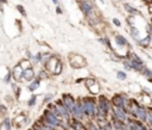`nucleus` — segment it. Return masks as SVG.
<instances>
[{
    "mask_svg": "<svg viewBox=\"0 0 152 130\" xmlns=\"http://www.w3.org/2000/svg\"><path fill=\"white\" fill-rule=\"evenodd\" d=\"M26 58H28L30 61L33 58V55H32V52H31V51H27V52H26Z\"/></svg>",
    "mask_w": 152,
    "mask_h": 130,
    "instance_id": "f704fd0d",
    "label": "nucleus"
},
{
    "mask_svg": "<svg viewBox=\"0 0 152 130\" xmlns=\"http://www.w3.org/2000/svg\"><path fill=\"white\" fill-rule=\"evenodd\" d=\"M145 1H151V0H145Z\"/></svg>",
    "mask_w": 152,
    "mask_h": 130,
    "instance_id": "ea45409f",
    "label": "nucleus"
},
{
    "mask_svg": "<svg viewBox=\"0 0 152 130\" xmlns=\"http://www.w3.org/2000/svg\"><path fill=\"white\" fill-rule=\"evenodd\" d=\"M11 88H12V92L14 94V98L15 99H19L20 97V93H21V87L18 85V82H11Z\"/></svg>",
    "mask_w": 152,
    "mask_h": 130,
    "instance_id": "a211bd4d",
    "label": "nucleus"
},
{
    "mask_svg": "<svg viewBox=\"0 0 152 130\" xmlns=\"http://www.w3.org/2000/svg\"><path fill=\"white\" fill-rule=\"evenodd\" d=\"M12 78L14 80V82H20L23 81V68L17 63L13 69H12Z\"/></svg>",
    "mask_w": 152,
    "mask_h": 130,
    "instance_id": "f8f14e48",
    "label": "nucleus"
},
{
    "mask_svg": "<svg viewBox=\"0 0 152 130\" xmlns=\"http://www.w3.org/2000/svg\"><path fill=\"white\" fill-rule=\"evenodd\" d=\"M39 119L43 120V122H45L46 124H49V125L56 128V129L62 128V129H64V130H65V129L68 130V125L64 124V119L58 118V117H57L52 111H50L49 109H45V110L43 111V114H42V117H40Z\"/></svg>",
    "mask_w": 152,
    "mask_h": 130,
    "instance_id": "f03ea898",
    "label": "nucleus"
},
{
    "mask_svg": "<svg viewBox=\"0 0 152 130\" xmlns=\"http://www.w3.org/2000/svg\"><path fill=\"white\" fill-rule=\"evenodd\" d=\"M126 122H127V125H128V130H147V128L144 125V123L138 120L137 118L134 119V118L128 117Z\"/></svg>",
    "mask_w": 152,
    "mask_h": 130,
    "instance_id": "1a4fd4ad",
    "label": "nucleus"
},
{
    "mask_svg": "<svg viewBox=\"0 0 152 130\" xmlns=\"http://www.w3.org/2000/svg\"><path fill=\"white\" fill-rule=\"evenodd\" d=\"M78 7L82 11V13L84 14V17H89L91 16L94 12H96V7L93 2V0H82L78 1Z\"/></svg>",
    "mask_w": 152,
    "mask_h": 130,
    "instance_id": "0eeeda50",
    "label": "nucleus"
},
{
    "mask_svg": "<svg viewBox=\"0 0 152 130\" xmlns=\"http://www.w3.org/2000/svg\"><path fill=\"white\" fill-rule=\"evenodd\" d=\"M62 72H63V63H62V61L59 60V61L57 62L56 67H55V70H53V75H59Z\"/></svg>",
    "mask_w": 152,
    "mask_h": 130,
    "instance_id": "393cba45",
    "label": "nucleus"
},
{
    "mask_svg": "<svg viewBox=\"0 0 152 130\" xmlns=\"http://www.w3.org/2000/svg\"><path fill=\"white\" fill-rule=\"evenodd\" d=\"M82 109L84 118L87 119H94L96 116L97 110V101L95 95H84L82 97Z\"/></svg>",
    "mask_w": 152,
    "mask_h": 130,
    "instance_id": "f257e3e1",
    "label": "nucleus"
},
{
    "mask_svg": "<svg viewBox=\"0 0 152 130\" xmlns=\"http://www.w3.org/2000/svg\"><path fill=\"white\" fill-rule=\"evenodd\" d=\"M15 8H17V11H18L23 17H26V11H25V8H24L23 5H17Z\"/></svg>",
    "mask_w": 152,
    "mask_h": 130,
    "instance_id": "7c9ffc66",
    "label": "nucleus"
},
{
    "mask_svg": "<svg viewBox=\"0 0 152 130\" xmlns=\"http://www.w3.org/2000/svg\"><path fill=\"white\" fill-rule=\"evenodd\" d=\"M55 104H56V106H57V109H58V111H59V113L62 114V117L64 118V120H68L70 117H71V113H70V111L66 109V106L63 104V101H62V99L59 98V99H57V100H55L53 101Z\"/></svg>",
    "mask_w": 152,
    "mask_h": 130,
    "instance_id": "9b49d317",
    "label": "nucleus"
},
{
    "mask_svg": "<svg viewBox=\"0 0 152 130\" xmlns=\"http://www.w3.org/2000/svg\"><path fill=\"white\" fill-rule=\"evenodd\" d=\"M48 72L43 68V69H40L39 72H38V79H40V80H44V79H46L48 78Z\"/></svg>",
    "mask_w": 152,
    "mask_h": 130,
    "instance_id": "c85d7f7f",
    "label": "nucleus"
},
{
    "mask_svg": "<svg viewBox=\"0 0 152 130\" xmlns=\"http://www.w3.org/2000/svg\"><path fill=\"white\" fill-rule=\"evenodd\" d=\"M114 42H115V44H116L119 48L129 47V44H128V41L126 39V37H124L122 35H119V33L114 35Z\"/></svg>",
    "mask_w": 152,
    "mask_h": 130,
    "instance_id": "4468645a",
    "label": "nucleus"
},
{
    "mask_svg": "<svg viewBox=\"0 0 152 130\" xmlns=\"http://www.w3.org/2000/svg\"><path fill=\"white\" fill-rule=\"evenodd\" d=\"M18 64L23 68V70H24V69H27V68H30V67H32V62H31L28 58H26V57H25V58H21V60L18 62Z\"/></svg>",
    "mask_w": 152,
    "mask_h": 130,
    "instance_id": "412c9836",
    "label": "nucleus"
},
{
    "mask_svg": "<svg viewBox=\"0 0 152 130\" xmlns=\"http://www.w3.org/2000/svg\"><path fill=\"white\" fill-rule=\"evenodd\" d=\"M68 61H69V64H70L72 68H76V69L87 67V61H86V58H84L82 55L76 54V52H70V54L68 55Z\"/></svg>",
    "mask_w": 152,
    "mask_h": 130,
    "instance_id": "39448f33",
    "label": "nucleus"
},
{
    "mask_svg": "<svg viewBox=\"0 0 152 130\" xmlns=\"http://www.w3.org/2000/svg\"><path fill=\"white\" fill-rule=\"evenodd\" d=\"M124 7H125V10H126L131 16H140V12H139L137 8H134L133 6H131V5H128V4H125Z\"/></svg>",
    "mask_w": 152,
    "mask_h": 130,
    "instance_id": "aec40b11",
    "label": "nucleus"
},
{
    "mask_svg": "<svg viewBox=\"0 0 152 130\" xmlns=\"http://www.w3.org/2000/svg\"><path fill=\"white\" fill-rule=\"evenodd\" d=\"M43 57H44V52H42V51H38V52H36L34 55H33V58L31 60V62L32 63H42V61H43Z\"/></svg>",
    "mask_w": 152,
    "mask_h": 130,
    "instance_id": "4be33fe9",
    "label": "nucleus"
},
{
    "mask_svg": "<svg viewBox=\"0 0 152 130\" xmlns=\"http://www.w3.org/2000/svg\"><path fill=\"white\" fill-rule=\"evenodd\" d=\"M2 125L5 128V130H11V126H12V120L10 118H5L4 122H2Z\"/></svg>",
    "mask_w": 152,
    "mask_h": 130,
    "instance_id": "cd10ccee",
    "label": "nucleus"
},
{
    "mask_svg": "<svg viewBox=\"0 0 152 130\" xmlns=\"http://www.w3.org/2000/svg\"><path fill=\"white\" fill-rule=\"evenodd\" d=\"M36 78H37V76H36V73H34L33 67H30V68L23 70V80H24V81L30 82V81H32V80L36 79Z\"/></svg>",
    "mask_w": 152,
    "mask_h": 130,
    "instance_id": "ddd939ff",
    "label": "nucleus"
},
{
    "mask_svg": "<svg viewBox=\"0 0 152 130\" xmlns=\"http://www.w3.org/2000/svg\"><path fill=\"white\" fill-rule=\"evenodd\" d=\"M61 99H62L63 104L66 106V109L71 112V110H72V107H74V105L76 103V98L71 93H62Z\"/></svg>",
    "mask_w": 152,
    "mask_h": 130,
    "instance_id": "9d476101",
    "label": "nucleus"
},
{
    "mask_svg": "<svg viewBox=\"0 0 152 130\" xmlns=\"http://www.w3.org/2000/svg\"><path fill=\"white\" fill-rule=\"evenodd\" d=\"M116 78H118V80L125 81V80L127 79V73L124 72V70H118V72H116Z\"/></svg>",
    "mask_w": 152,
    "mask_h": 130,
    "instance_id": "bb28decb",
    "label": "nucleus"
},
{
    "mask_svg": "<svg viewBox=\"0 0 152 130\" xmlns=\"http://www.w3.org/2000/svg\"><path fill=\"white\" fill-rule=\"evenodd\" d=\"M113 24H114L116 27H120V26H121V21H120L118 18H113Z\"/></svg>",
    "mask_w": 152,
    "mask_h": 130,
    "instance_id": "72a5a7b5",
    "label": "nucleus"
},
{
    "mask_svg": "<svg viewBox=\"0 0 152 130\" xmlns=\"http://www.w3.org/2000/svg\"><path fill=\"white\" fill-rule=\"evenodd\" d=\"M151 23H152V17H151Z\"/></svg>",
    "mask_w": 152,
    "mask_h": 130,
    "instance_id": "a19ab883",
    "label": "nucleus"
},
{
    "mask_svg": "<svg viewBox=\"0 0 152 130\" xmlns=\"http://www.w3.org/2000/svg\"><path fill=\"white\" fill-rule=\"evenodd\" d=\"M40 82H42L40 79H38V78L33 79L32 81L28 82V85H27V91H30V92H36V91L39 88V86H40Z\"/></svg>",
    "mask_w": 152,
    "mask_h": 130,
    "instance_id": "f3484780",
    "label": "nucleus"
},
{
    "mask_svg": "<svg viewBox=\"0 0 152 130\" xmlns=\"http://www.w3.org/2000/svg\"><path fill=\"white\" fill-rule=\"evenodd\" d=\"M83 82H84V86H86V88L88 89V92L90 94H93V95L100 94V85H99V82L95 78H90V76L84 78Z\"/></svg>",
    "mask_w": 152,
    "mask_h": 130,
    "instance_id": "423d86ee",
    "label": "nucleus"
},
{
    "mask_svg": "<svg viewBox=\"0 0 152 130\" xmlns=\"http://www.w3.org/2000/svg\"><path fill=\"white\" fill-rule=\"evenodd\" d=\"M37 100H38V95L37 94H31V97L27 99L26 104H27L28 107H33L37 104Z\"/></svg>",
    "mask_w": 152,
    "mask_h": 130,
    "instance_id": "b1692460",
    "label": "nucleus"
},
{
    "mask_svg": "<svg viewBox=\"0 0 152 130\" xmlns=\"http://www.w3.org/2000/svg\"><path fill=\"white\" fill-rule=\"evenodd\" d=\"M12 80H13V78H12V70L7 68V72H6V74L2 76V81H4L5 83L10 85V83L12 82Z\"/></svg>",
    "mask_w": 152,
    "mask_h": 130,
    "instance_id": "5701e85b",
    "label": "nucleus"
},
{
    "mask_svg": "<svg viewBox=\"0 0 152 130\" xmlns=\"http://www.w3.org/2000/svg\"><path fill=\"white\" fill-rule=\"evenodd\" d=\"M8 0H0V4H7Z\"/></svg>",
    "mask_w": 152,
    "mask_h": 130,
    "instance_id": "e433bc0d",
    "label": "nucleus"
},
{
    "mask_svg": "<svg viewBox=\"0 0 152 130\" xmlns=\"http://www.w3.org/2000/svg\"><path fill=\"white\" fill-rule=\"evenodd\" d=\"M103 47H107L109 50H112V51H114V49H113V47H112V43H110V39H109V37H107V36H104V37H99V39H97Z\"/></svg>",
    "mask_w": 152,
    "mask_h": 130,
    "instance_id": "6ab92c4d",
    "label": "nucleus"
},
{
    "mask_svg": "<svg viewBox=\"0 0 152 130\" xmlns=\"http://www.w3.org/2000/svg\"><path fill=\"white\" fill-rule=\"evenodd\" d=\"M56 13H57V14H62V13H63V11H62V8H61V7L58 6V5L56 6Z\"/></svg>",
    "mask_w": 152,
    "mask_h": 130,
    "instance_id": "c9c22d12",
    "label": "nucleus"
},
{
    "mask_svg": "<svg viewBox=\"0 0 152 130\" xmlns=\"http://www.w3.org/2000/svg\"><path fill=\"white\" fill-rule=\"evenodd\" d=\"M128 99L129 98L126 93H114L109 100H110L112 107H120V109H125L127 111Z\"/></svg>",
    "mask_w": 152,
    "mask_h": 130,
    "instance_id": "20e7f679",
    "label": "nucleus"
},
{
    "mask_svg": "<svg viewBox=\"0 0 152 130\" xmlns=\"http://www.w3.org/2000/svg\"><path fill=\"white\" fill-rule=\"evenodd\" d=\"M86 125H87V129L88 130H100L93 119H88L87 123H86Z\"/></svg>",
    "mask_w": 152,
    "mask_h": 130,
    "instance_id": "a878e982",
    "label": "nucleus"
},
{
    "mask_svg": "<svg viewBox=\"0 0 152 130\" xmlns=\"http://www.w3.org/2000/svg\"><path fill=\"white\" fill-rule=\"evenodd\" d=\"M96 101H97L96 116H103V117L108 118V116L110 114V111H112V104H110L109 98L104 94H97Z\"/></svg>",
    "mask_w": 152,
    "mask_h": 130,
    "instance_id": "7ed1b4c3",
    "label": "nucleus"
},
{
    "mask_svg": "<svg viewBox=\"0 0 152 130\" xmlns=\"http://www.w3.org/2000/svg\"><path fill=\"white\" fill-rule=\"evenodd\" d=\"M0 113L1 114H6L7 113V106L4 104H0Z\"/></svg>",
    "mask_w": 152,
    "mask_h": 130,
    "instance_id": "473e14b6",
    "label": "nucleus"
},
{
    "mask_svg": "<svg viewBox=\"0 0 152 130\" xmlns=\"http://www.w3.org/2000/svg\"><path fill=\"white\" fill-rule=\"evenodd\" d=\"M28 130H34V129H32V128H31V129H28Z\"/></svg>",
    "mask_w": 152,
    "mask_h": 130,
    "instance_id": "58836bf2",
    "label": "nucleus"
},
{
    "mask_svg": "<svg viewBox=\"0 0 152 130\" xmlns=\"http://www.w3.org/2000/svg\"><path fill=\"white\" fill-rule=\"evenodd\" d=\"M52 2H53V4H55V5H56V6H57V5H58V0H52Z\"/></svg>",
    "mask_w": 152,
    "mask_h": 130,
    "instance_id": "4c0bfd02",
    "label": "nucleus"
},
{
    "mask_svg": "<svg viewBox=\"0 0 152 130\" xmlns=\"http://www.w3.org/2000/svg\"><path fill=\"white\" fill-rule=\"evenodd\" d=\"M139 94H140V95H139L138 101H139L141 105H144V106H150V105L152 104V98H151V95H150L148 93L142 92V93H139Z\"/></svg>",
    "mask_w": 152,
    "mask_h": 130,
    "instance_id": "2eb2a0df",
    "label": "nucleus"
},
{
    "mask_svg": "<svg viewBox=\"0 0 152 130\" xmlns=\"http://www.w3.org/2000/svg\"><path fill=\"white\" fill-rule=\"evenodd\" d=\"M146 122H148V124L152 126V107L147 109V120Z\"/></svg>",
    "mask_w": 152,
    "mask_h": 130,
    "instance_id": "2f4dec72",
    "label": "nucleus"
},
{
    "mask_svg": "<svg viewBox=\"0 0 152 130\" xmlns=\"http://www.w3.org/2000/svg\"><path fill=\"white\" fill-rule=\"evenodd\" d=\"M53 99V94L52 93H48V94H44V99H43V104H46V103H50L51 100Z\"/></svg>",
    "mask_w": 152,
    "mask_h": 130,
    "instance_id": "c756f323",
    "label": "nucleus"
},
{
    "mask_svg": "<svg viewBox=\"0 0 152 130\" xmlns=\"http://www.w3.org/2000/svg\"><path fill=\"white\" fill-rule=\"evenodd\" d=\"M152 43V35H146L145 37H142L141 39H139L137 42V44L141 48H148Z\"/></svg>",
    "mask_w": 152,
    "mask_h": 130,
    "instance_id": "dca6fc26",
    "label": "nucleus"
},
{
    "mask_svg": "<svg viewBox=\"0 0 152 130\" xmlns=\"http://www.w3.org/2000/svg\"><path fill=\"white\" fill-rule=\"evenodd\" d=\"M71 117H75L77 119L83 120L84 119V114H83V109H82V97H77L76 98V103L71 110Z\"/></svg>",
    "mask_w": 152,
    "mask_h": 130,
    "instance_id": "6e6552de",
    "label": "nucleus"
},
{
    "mask_svg": "<svg viewBox=\"0 0 152 130\" xmlns=\"http://www.w3.org/2000/svg\"><path fill=\"white\" fill-rule=\"evenodd\" d=\"M77 1H82V0H77Z\"/></svg>",
    "mask_w": 152,
    "mask_h": 130,
    "instance_id": "79ce46f5",
    "label": "nucleus"
}]
</instances>
